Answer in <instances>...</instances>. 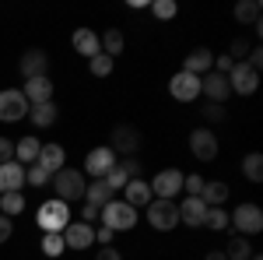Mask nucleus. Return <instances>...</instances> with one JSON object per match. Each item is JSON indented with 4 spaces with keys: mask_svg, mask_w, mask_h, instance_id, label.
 I'll use <instances>...</instances> for the list:
<instances>
[{
    "mask_svg": "<svg viewBox=\"0 0 263 260\" xmlns=\"http://www.w3.org/2000/svg\"><path fill=\"white\" fill-rule=\"evenodd\" d=\"M63 250H67V246H63V236H60V232H46V236H42V253H46L49 260H57Z\"/></svg>",
    "mask_w": 263,
    "mask_h": 260,
    "instance_id": "obj_33",
    "label": "nucleus"
},
{
    "mask_svg": "<svg viewBox=\"0 0 263 260\" xmlns=\"http://www.w3.org/2000/svg\"><path fill=\"white\" fill-rule=\"evenodd\" d=\"M203 260H224V253H221V250H211V253H207Z\"/></svg>",
    "mask_w": 263,
    "mask_h": 260,
    "instance_id": "obj_46",
    "label": "nucleus"
},
{
    "mask_svg": "<svg viewBox=\"0 0 263 260\" xmlns=\"http://www.w3.org/2000/svg\"><path fill=\"white\" fill-rule=\"evenodd\" d=\"M203 218H207V204H203L200 197H186L179 204V221H186L190 229L203 225Z\"/></svg>",
    "mask_w": 263,
    "mask_h": 260,
    "instance_id": "obj_23",
    "label": "nucleus"
},
{
    "mask_svg": "<svg viewBox=\"0 0 263 260\" xmlns=\"http://www.w3.org/2000/svg\"><path fill=\"white\" fill-rule=\"evenodd\" d=\"M84 180L81 169H60V172H53V190H57V200L63 204H70V200H84Z\"/></svg>",
    "mask_w": 263,
    "mask_h": 260,
    "instance_id": "obj_3",
    "label": "nucleus"
},
{
    "mask_svg": "<svg viewBox=\"0 0 263 260\" xmlns=\"http://www.w3.org/2000/svg\"><path fill=\"white\" fill-rule=\"evenodd\" d=\"M147 186H151V197L172 200V197H179V190H182V172L179 169H162Z\"/></svg>",
    "mask_w": 263,
    "mask_h": 260,
    "instance_id": "obj_11",
    "label": "nucleus"
},
{
    "mask_svg": "<svg viewBox=\"0 0 263 260\" xmlns=\"http://www.w3.org/2000/svg\"><path fill=\"white\" fill-rule=\"evenodd\" d=\"M112 236H116V232H112V229H105V225L95 229V242H99V246H112Z\"/></svg>",
    "mask_w": 263,
    "mask_h": 260,
    "instance_id": "obj_42",
    "label": "nucleus"
},
{
    "mask_svg": "<svg viewBox=\"0 0 263 260\" xmlns=\"http://www.w3.org/2000/svg\"><path fill=\"white\" fill-rule=\"evenodd\" d=\"M39 137H18L14 141V162H21L25 169L28 165H35V159H39Z\"/></svg>",
    "mask_w": 263,
    "mask_h": 260,
    "instance_id": "obj_24",
    "label": "nucleus"
},
{
    "mask_svg": "<svg viewBox=\"0 0 263 260\" xmlns=\"http://www.w3.org/2000/svg\"><path fill=\"white\" fill-rule=\"evenodd\" d=\"M168 95L176 102H197L200 99V78L197 74H186V71H176L172 81H168Z\"/></svg>",
    "mask_w": 263,
    "mask_h": 260,
    "instance_id": "obj_9",
    "label": "nucleus"
},
{
    "mask_svg": "<svg viewBox=\"0 0 263 260\" xmlns=\"http://www.w3.org/2000/svg\"><path fill=\"white\" fill-rule=\"evenodd\" d=\"M112 67H116V60H112V57H105V53H99V57H91V60H88V71H91L95 78H109V74H112Z\"/></svg>",
    "mask_w": 263,
    "mask_h": 260,
    "instance_id": "obj_34",
    "label": "nucleus"
},
{
    "mask_svg": "<svg viewBox=\"0 0 263 260\" xmlns=\"http://www.w3.org/2000/svg\"><path fill=\"white\" fill-rule=\"evenodd\" d=\"M232 14H235L239 25H256L260 21V0H239Z\"/></svg>",
    "mask_w": 263,
    "mask_h": 260,
    "instance_id": "obj_29",
    "label": "nucleus"
},
{
    "mask_svg": "<svg viewBox=\"0 0 263 260\" xmlns=\"http://www.w3.org/2000/svg\"><path fill=\"white\" fill-rule=\"evenodd\" d=\"M21 95L28 99V106H39V102H53V81H49V74H42V78L25 81Z\"/></svg>",
    "mask_w": 263,
    "mask_h": 260,
    "instance_id": "obj_19",
    "label": "nucleus"
},
{
    "mask_svg": "<svg viewBox=\"0 0 263 260\" xmlns=\"http://www.w3.org/2000/svg\"><path fill=\"white\" fill-rule=\"evenodd\" d=\"M200 116H203L207 123H221V120H224V106H214V102H207V106L200 109Z\"/></svg>",
    "mask_w": 263,
    "mask_h": 260,
    "instance_id": "obj_38",
    "label": "nucleus"
},
{
    "mask_svg": "<svg viewBox=\"0 0 263 260\" xmlns=\"http://www.w3.org/2000/svg\"><path fill=\"white\" fill-rule=\"evenodd\" d=\"M63 162H67V151H63L60 144H42L35 165H39V169H46V172L53 176V172H60V169H63Z\"/></svg>",
    "mask_w": 263,
    "mask_h": 260,
    "instance_id": "obj_21",
    "label": "nucleus"
},
{
    "mask_svg": "<svg viewBox=\"0 0 263 260\" xmlns=\"http://www.w3.org/2000/svg\"><path fill=\"white\" fill-rule=\"evenodd\" d=\"M35 225L42 229V236L46 232H63L67 225H70V204H63V200H46L39 211H35Z\"/></svg>",
    "mask_w": 263,
    "mask_h": 260,
    "instance_id": "obj_2",
    "label": "nucleus"
},
{
    "mask_svg": "<svg viewBox=\"0 0 263 260\" xmlns=\"http://www.w3.org/2000/svg\"><path fill=\"white\" fill-rule=\"evenodd\" d=\"M228 88H232V95H253L256 88H260V71H253L249 63H235L228 74Z\"/></svg>",
    "mask_w": 263,
    "mask_h": 260,
    "instance_id": "obj_7",
    "label": "nucleus"
},
{
    "mask_svg": "<svg viewBox=\"0 0 263 260\" xmlns=\"http://www.w3.org/2000/svg\"><path fill=\"white\" fill-rule=\"evenodd\" d=\"M190 151H193V159H200V162H214L218 159V137H214V130L211 127H197L190 134Z\"/></svg>",
    "mask_w": 263,
    "mask_h": 260,
    "instance_id": "obj_10",
    "label": "nucleus"
},
{
    "mask_svg": "<svg viewBox=\"0 0 263 260\" xmlns=\"http://www.w3.org/2000/svg\"><path fill=\"white\" fill-rule=\"evenodd\" d=\"M99 218L105 229H112V232H130L134 225H137V207H130L126 200H109L105 207L99 211Z\"/></svg>",
    "mask_w": 263,
    "mask_h": 260,
    "instance_id": "obj_1",
    "label": "nucleus"
},
{
    "mask_svg": "<svg viewBox=\"0 0 263 260\" xmlns=\"http://www.w3.org/2000/svg\"><path fill=\"white\" fill-rule=\"evenodd\" d=\"M25 186V165L21 162H4L0 165V194H21Z\"/></svg>",
    "mask_w": 263,
    "mask_h": 260,
    "instance_id": "obj_17",
    "label": "nucleus"
},
{
    "mask_svg": "<svg viewBox=\"0 0 263 260\" xmlns=\"http://www.w3.org/2000/svg\"><path fill=\"white\" fill-rule=\"evenodd\" d=\"M14 236V221L7 218V215H0V242H7Z\"/></svg>",
    "mask_w": 263,
    "mask_h": 260,
    "instance_id": "obj_43",
    "label": "nucleus"
},
{
    "mask_svg": "<svg viewBox=\"0 0 263 260\" xmlns=\"http://www.w3.org/2000/svg\"><path fill=\"white\" fill-rule=\"evenodd\" d=\"M46 180H53V176H49L46 169H39V165H28V169H25V183H28V186H46Z\"/></svg>",
    "mask_w": 263,
    "mask_h": 260,
    "instance_id": "obj_37",
    "label": "nucleus"
},
{
    "mask_svg": "<svg viewBox=\"0 0 263 260\" xmlns=\"http://www.w3.org/2000/svg\"><path fill=\"white\" fill-rule=\"evenodd\" d=\"M123 200H126L130 207H147V204L155 200V197H151L147 180H141V176H137V180H130L126 186H123Z\"/></svg>",
    "mask_w": 263,
    "mask_h": 260,
    "instance_id": "obj_22",
    "label": "nucleus"
},
{
    "mask_svg": "<svg viewBox=\"0 0 263 260\" xmlns=\"http://www.w3.org/2000/svg\"><path fill=\"white\" fill-rule=\"evenodd\" d=\"M116 165V151L109 148V144H99V148H91L88 155H84V172L91 176V180H105V172Z\"/></svg>",
    "mask_w": 263,
    "mask_h": 260,
    "instance_id": "obj_8",
    "label": "nucleus"
},
{
    "mask_svg": "<svg viewBox=\"0 0 263 260\" xmlns=\"http://www.w3.org/2000/svg\"><path fill=\"white\" fill-rule=\"evenodd\" d=\"M200 200L207 204V207H221L224 200H228V183L207 180V183H203V190H200Z\"/></svg>",
    "mask_w": 263,
    "mask_h": 260,
    "instance_id": "obj_26",
    "label": "nucleus"
},
{
    "mask_svg": "<svg viewBox=\"0 0 263 260\" xmlns=\"http://www.w3.org/2000/svg\"><path fill=\"white\" fill-rule=\"evenodd\" d=\"M232 67H235V60H232L228 53H214V67H211V71H218V74H228Z\"/></svg>",
    "mask_w": 263,
    "mask_h": 260,
    "instance_id": "obj_40",
    "label": "nucleus"
},
{
    "mask_svg": "<svg viewBox=\"0 0 263 260\" xmlns=\"http://www.w3.org/2000/svg\"><path fill=\"white\" fill-rule=\"evenodd\" d=\"M28 116V99L21 95V88H4L0 92V123H18Z\"/></svg>",
    "mask_w": 263,
    "mask_h": 260,
    "instance_id": "obj_6",
    "label": "nucleus"
},
{
    "mask_svg": "<svg viewBox=\"0 0 263 260\" xmlns=\"http://www.w3.org/2000/svg\"><path fill=\"white\" fill-rule=\"evenodd\" d=\"M137 144H141V130L137 127H126V123H120L116 130H112V151L116 155H126V159H134V151H137Z\"/></svg>",
    "mask_w": 263,
    "mask_h": 260,
    "instance_id": "obj_16",
    "label": "nucleus"
},
{
    "mask_svg": "<svg viewBox=\"0 0 263 260\" xmlns=\"http://www.w3.org/2000/svg\"><path fill=\"white\" fill-rule=\"evenodd\" d=\"M224 260H249L253 257V246H249V239L246 236H232V239L224 242Z\"/></svg>",
    "mask_w": 263,
    "mask_h": 260,
    "instance_id": "obj_28",
    "label": "nucleus"
},
{
    "mask_svg": "<svg viewBox=\"0 0 263 260\" xmlns=\"http://www.w3.org/2000/svg\"><path fill=\"white\" fill-rule=\"evenodd\" d=\"M14 159V141L11 137H0V165H4V162H11Z\"/></svg>",
    "mask_w": 263,
    "mask_h": 260,
    "instance_id": "obj_41",
    "label": "nucleus"
},
{
    "mask_svg": "<svg viewBox=\"0 0 263 260\" xmlns=\"http://www.w3.org/2000/svg\"><path fill=\"white\" fill-rule=\"evenodd\" d=\"M200 95L207 102H214V106H224V99L232 95V88H228V78L218 74V71H207L200 78Z\"/></svg>",
    "mask_w": 263,
    "mask_h": 260,
    "instance_id": "obj_13",
    "label": "nucleus"
},
{
    "mask_svg": "<svg viewBox=\"0 0 263 260\" xmlns=\"http://www.w3.org/2000/svg\"><path fill=\"white\" fill-rule=\"evenodd\" d=\"M18 71H21V78H25V81L42 78V74L49 71V53H46V49H25L21 60H18Z\"/></svg>",
    "mask_w": 263,
    "mask_h": 260,
    "instance_id": "obj_15",
    "label": "nucleus"
},
{
    "mask_svg": "<svg viewBox=\"0 0 263 260\" xmlns=\"http://www.w3.org/2000/svg\"><path fill=\"white\" fill-rule=\"evenodd\" d=\"M137 176H141V162H137V159H123V162H116V165L105 172V186L116 194V190H123L126 183L137 180Z\"/></svg>",
    "mask_w": 263,
    "mask_h": 260,
    "instance_id": "obj_12",
    "label": "nucleus"
},
{
    "mask_svg": "<svg viewBox=\"0 0 263 260\" xmlns=\"http://www.w3.org/2000/svg\"><path fill=\"white\" fill-rule=\"evenodd\" d=\"M60 116V109H57V102H39V106H28V120L35 123V127H53Z\"/></svg>",
    "mask_w": 263,
    "mask_h": 260,
    "instance_id": "obj_27",
    "label": "nucleus"
},
{
    "mask_svg": "<svg viewBox=\"0 0 263 260\" xmlns=\"http://www.w3.org/2000/svg\"><path fill=\"white\" fill-rule=\"evenodd\" d=\"M144 211H147V225H151V229H158V232H172V229L179 225V204H176V200L155 197Z\"/></svg>",
    "mask_w": 263,
    "mask_h": 260,
    "instance_id": "obj_4",
    "label": "nucleus"
},
{
    "mask_svg": "<svg viewBox=\"0 0 263 260\" xmlns=\"http://www.w3.org/2000/svg\"><path fill=\"white\" fill-rule=\"evenodd\" d=\"M203 225H207V229H214V232L228 229V211H224V207H207V218H203Z\"/></svg>",
    "mask_w": 263,
    "mask_h": 260,
    "instance_id": "obj_35",
    "label": "nucleus"
},
{
    "mask_svg": "<svg viewBox=\"0 0 263 260\" xmlns=\"http://www.w3.org/2000/svg\"><path fill=\"white\" fill-rule=\"evenodd\" d=\"M211 67H214V53H211L207 46L190 49V53H186V60H182V71H186V74H197V78H203Z\"/></svg>",
    "mask_w": 263,
    "mask_h": 260,
    "instance_id": "obj_18",
    "label": "nucleus"
},
{
    "mask_svg": "<svg viewBox=\"0 0 263 260\" xmlns=\"http://www.w3.org/2000/svg\"><path fill=\"white\" fill-rule=\"evenodd\" d=\"M228 225H235V232L249 239V236L263 232V211L256 207V204H239V207L228 215Z\"/></svg>",
    "mask_w": 263,
    "mask_h": 260,
    "instance_id": "obj_5",
    "label": "nucleus"
},
{
    "mask_svg": "<svg viewBox=\"0 0 263 260\" xmlns=\"http://www.w3.org/2000/svg\"><path fill=\"white\" fill-rule=\"evenodd\" d=\"M242 176L249 183H260L263 180V155H260V151H249V155L242 159Z\"/></svg>",
    "mask_w": 263,
    "mask_h": 260,
    "instance_id": "obj_31",
    "label": "nucleus"
},
{
    "mask_svg": "<svg viewBox=\"0 0 263 260\" xmlns=\"http://www.w3.org/2000/svg\"><path fill=\"white\" fill-rule=\"evenodd\" d=\"M95 218H99V207H91V204H81V218H78V221H88V225H91Z\"/></svg>",
    "mask_w": 263,
    "mask_h": 260,
    "instance_id": "obj_45",
    "label": "nucleus"
},
{
    "mask_svg": "<svg viewBox=\"0 0 263 260\" xmlns=\"http://www.w3.org/2000/svg\"><path fill=\"white\" fill-rule=\"evenodd\" d=\"M70 42H74V49H78L81 57H88V60L102 53V46H99V32H95V28H74Z\"/></svg>",
    "mask_w": 263,
    "mask_h": 260,
    "instance_id": "obj_20",
    "label": "nucleus"
},
{
    "mask_svg": "<svg viewBox=\"0 0 263 260\" xmlns=\"http://www.w3.org/2000/svg\"><path fill=\"white\" fill-rule=\"evenodd\" d=\"M151 14L162 18V21H172L176 14H179V7H176L172 0H155V4H151Z\"/></svg>",
    "mask_w": 263,
    "mask_h": 260,
    "instance_id": "obj_36",
    "label": "nucleus"
},
{
    "mask_svg": "<svg viewBox=\"0 0 263 260\" xmlns=\"http://www.w3.org/2000/svg\"><path fill=\"white\" fill-rule=\"evenodd\" d=\"M21 211H25V197H21V194H0V215L14 218Z\"/></svg>",
    "mask_w": 263,
    "mask_h": 260,
    "instance_id": "obj_32",
    "label": "nucleus"
},
{
    "mask_svg": "<svg viewBox=\"0 0 263 260\" xmlns=\"http://www.w3.org/2000/svg\"><path fill=\"white\" fill-rule=\"evenodd\" d=\"M99 46H102V53H105V57H120L123 46H126V39H123L120 28H109V32H102Z\"/></svg>",
    "mask_w": 263,
    "mask_h": 260,
    "instance_id": "obj_30",
    "label": "nucleus"
},
{
    "mask_svg": "<svg viewBox=\"0 0 263 260\" xmlns=\"http://www.w3.org/2000/svg\"><path fill=\"white\" fill-rule=\"evenodd\" d=\"M109 200H112V190L105 186V180H91L88 186H84V204H91V207H99V211H102Z\"/></svg>",
    "mask_w": 263,
    "mask_h": 260,
    "instance_id": "obj_25",
    "label": "nucleus"
},
{
    "mask_svg": "<svg viewBox=\"0 0 263 260\" xmlns=\"http://www.w3.org/2000/svg\"><path fill=\"white\" fill-rule=\"evenodd\" d=\"M95 260H123V253L116 250V246H99V253H95Z\"/></svg>",
    "mask_w": 263,
    "mask_h": 260,
    "instance_id": "obj_44",
    "label": "nucleus"
},
{
    "mask_svg": "<svg viewBox=\"0 0 263 260\" xmlns=\"http://www.w3.org/2000/svg\"><path fill=\"white\" fill-rule=\"evenodd\" d=\"M249 260H263V257H260V253H253V257H249Z\"/></svg>",
    "mask_w": 263,
    "mask_h": 260,
    "instance_id": "obj_47",
    "label": "nucleus"
},
{
    "mask_svg": "<svg viewBox=\"0 0 263 260\" xmlns=\"http://www.w3.org/2000/svg\"><path fill=\"white\" fill-rule=\"evenodd\" d=\"M203 176H197V172H193V176H182V186H186V194H190V197H200V190H203Z\"/></svg>",
    "mask_w": 263,
    "mask_h": 260,
    "instance_id": "obj_39",
    "label": "nucleus"
},
{
    "mask_svg": "<svg viewBox=\"0 0 263 260\" xmlns=\"http://www.w3.org/2000/svg\"><path fill=\"white\" fill-rule=\"evenodd\" d=\"M60 236H63V246H70V250H88V246H95V225H88V221H70Z\"/></svg>",
    "mask_w": 263,
    "mask_h": 260,
    "instance_id": "obj_14",
    "label": "nucleus"
}]
</instances>
